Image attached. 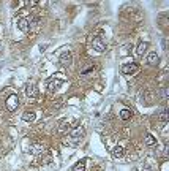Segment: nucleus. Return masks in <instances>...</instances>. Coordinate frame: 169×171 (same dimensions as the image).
Here are the masks:
<instances>
[{"label":"nucleus","mask_w":169,"mask_h":171,"mask_svg":"<svg viewBox=\"0 0 169 171\" xmlns=\"http://www.w3.org/2000/svg\"><path fill=\"white\" fill-rule=\"evenodd\" d=\"M84 135H86V128H84L82 125L74 127L73 130H70L68 136L65 138V144H70V146H77V144L81 143V139L84 138Z\"/></svg>","instance_id":"f257e3e1"},{"label":"nucleus","mask_w":169,"mask_h":171,"mask_svg":"<svg viewBox=\"0 0 169 171\" xmlns=\"http://www.w3.org/2000/svg\"><path fill=\"white\" fill-rule=\"evenodd\" d=\"M65 79H66V76L63 75V73H55V75L49 79V82H48L49 92H59V89L62 87L63 82H65Z\"/></svg>","instance_id":"f03ea898"},{"label":"nucleus","mask_w":169,"mask_h":171,"mask_svg":"<svg viewBox=\"0 0 169 171\" xmlns=\"http://www.w3.org/2000/svg\"><path fill=\"white\" fill-rule=\"evenodd\" d=\"M77 117H70V119H65L62 124H60V133H65L66 130H73L74 127H77Z\"/></svg>","instance_id":"7ed1b4c3"},{"label":"nucleus","mask_w":169,"mask_h":171,"mask_svg":"<svg viewBox=\"0 0 169 171\" xmlns=\"http://www.w3.org/2000/svg\"><path fill=\"white\" fill-rule=\"evenodd\" d=\"M120 70H122V73H123V75L131 76V75H136V73H138V70H139V65H138L136 62H128V63H123Z\"/></svg>","instance_id":"20e7f679"},{"label":"nucleus","mask_w":169,"mask_h":171,"mask_svg":"<svg viewBox=\"0 0 169 171\" xmlns=\"http://www.w3.org/2000/svg\"><path fill=\"white\" fill-rule=\"evenodd\" d=\"M5 106H6L8 111H16L18 106H19V97L16 95V93H10V97L5 102Z\"/></svg>","instance_id":"39448f33"},{"label":"nucleus","mask_w":169,"mask_h":171,"mask_svg":"<svg viewBox=\"0 0 169 171\" xmlns=\"http://www.w3.org/2000/svg\"><path fill=\"white\" fill-rule=\"evenodd\" d=\"M71 62H73L71 51H63L62 54L59 56V63L62 67H70V65H71Z\"/></svg>","instance_id":"423d86ee"},{"label":"nucleus","mask_w":169,"mask_h":171,"mask_svg":"<svg viewBox=\"0 0 169 171\" xmlns=\"http://www.w3.org/2000/svg\"><path fill=\"white\" fill-rule=\"evenodd\" d=\"M92 48L95 49V51H98V52H103V51H106V41H104L101 36H93Z\"/></svg>","instance_id":"0eeeda50"},{"label":"nucleus","mask_w":169,"mask_h":171,"mask_svg":"<svg viewBox=\"0 0 169 171\" xmlns=\"http://www.w3.org/2000/svg\"><path fill=\"white\" fill-rule=\"evenodd\" d=\"M36 84L35 82H29V84L25 86V95L29 97V98H35L36 97Z\"/></svg>","instance_id":"6e6552de"},{"label":"nucleus","mask_w":169,"mask_h":171,"mask_svg":"<svg viewBox=\"0 0 169 171\" xmlns=\"http://www.w3.org/2000/svg\"><path fill=\"white\" fill-rule=\"evenodd\" d=\"M147 46H148L147 41H141L139 45H138V48H136V57L138 59H142L144 57L145 51H147Z\"/></svg>","instance_id":"1a4fd4ad"},{"label":"nucleus","mask_w":169,"mask_h":171,"mask_svg":"<svg viewBox=\"0 0 169 171\" xmlns=\"http://www.w3.org/2000/svg\"><path fill=\"white\" fill-rule=\"evenodd\" d=\"M158 60H160L158 54H157L155 51H152V52H148V54H147V59H145V62H147L148 65H157Z\"/></svg>","instance_id":"9d476101"},{"label":"nucleus","mask_w":169,"mask_h":171,"mask_svg":"<svg viewBox=\"0 0 169 171\" xmlns=\"http://www.w3.org/2000/svg\"><path fill=\"white\" fill-rule=\"evenodd\" d=\"M18 29L21 30V32H29V29H30V22L27 21L25 18H21L18 21Z\"/></svg>","instance_id":"9b49d317"},{"label":"nucleus","mask_w":169,"mask_h":171,"mask_svg":"<svg viewBox=\"0 0 169 171\" xmlns=\"http://www.w3.org/2000/svg\"><path fill=\"white\" fill-rule=\"evenodd\" d=\"M112 155L116 157V159H122V157L125 155V149H123V146H116L112 149Z\"/></svg>","instance_id":"f8f14e48"},{"label":"nucleus","mask_w":169,"mask_h":171,"mask_svg":"<svg viewBox=\"0 0 169 171\" xmlns=\"http://www.w3.org/2000/svg\"><path fill=\"white\" fill-rule=\"evenodd\" d=\"M119 117L122 120H128V119H131V117H133V113L130 111V109H127V108H123L120 111V114H119Z\"/></svg>","instance_id":"ddd939ff"},{"label":"nucleus","mask_w":169,"mask_h":171,"mask_svg":"<svg viewBox=\"0 0 169 171\" xmlns=\"http://www.w3.org/2000/svg\"><path fill=\"white\" fill-rule=\"evenodd\" d=\"M35 117H36V114L33 113V111H25L24 114H22V119H24L25 122H33V120H35Z\"/></svg>","instance_id":"4468645a"},{"label":"nucleus","mask_w":169,"mask_h":171,"mask_svg":"<svg viewBox=\"0 0 169 171\" xmlns=\"http://www.w3.org/2000/svg\"><path fill=\"white\" fill-rule=\"evenodd\" d=\"M30 149H32V152H33V154H40V152H41L43 149H44V146H43V144L38 141V143H33Z\"/></svg>","instance_id":"2eb2a0df"},{"label":"nucleus","mask_w":169,"mask_h":171,"mask_svg":"<svg viewBox=\"0 0 169 171\" xmlns=\"http://www.w3.org/2000/svg\"><path fill=\"white\" fill-rule=\"evenodd\" d=\"M144 143H145V146H150L152 147V146H155L157 139H155L152 135H148V133H147V135H145V138H144Z\"/></svg>","instance_id":"dca6fc26"},{"label":"nucleus","mask_w":169,"mask_h":171,"mask_svg":"<svg viewBox=\"0 0 169 171\" xmlns=\"http://www.w3.org/2000/svg\"><path fill=\"white\" fill-rule=\"evenodd\" d=\"M86 170V160H81V162H77L76 165H74L73 171H84Z\"/></svg>","instance_id":"f3484780"},{"label":"nucleus","mask_w":169,"mask_h":171,"mask_svg":"<svg viewBox=\"0 0 169 171\" xmlns=\"http://www.w3.org/2000/svg\"><path fill=\"white\" fill-rule=\"evenodd\" d=\"M161 122H166V120H168V111H166V109H164V111L163 113H161Z\"/></svg>","instance_id":"a211bd4d"},{"label":"nucleus","mask_w":169,"mask_h":171,"mask_svg":"<svg viewBox=\"0 0 169 171\" xmlns=\"http://www.w3.org/2000/svg\"><path fill=\"white\" fill-rule=\"evenodd\" d=\"M0 49H2V41H0Z\"/></svg>","instance_id":"6ab92c4d"}]
</instances>
